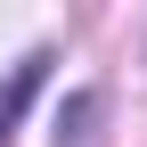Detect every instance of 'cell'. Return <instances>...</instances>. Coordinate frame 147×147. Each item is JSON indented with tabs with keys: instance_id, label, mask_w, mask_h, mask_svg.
Returning a JSON list of instances; mask_svg holds the SVG:
<instances>
[{
	"instance_id": "obj_1",
	"label": "cell",
	"mask_w": 147,
	"mask_h": 147,
	"mask_svg": "<svg viewBox=\"0 0 147 147\" xmlns=\"http://www.w3.org/2000/svg\"><path fill=\"white\" fill-rule=\"evenodd\" d=\"M49 82V49H33V57H16L8 65V82H0V147L16 139V123H25V106H33V90Z\"/></svg>"
}]
</instances>
